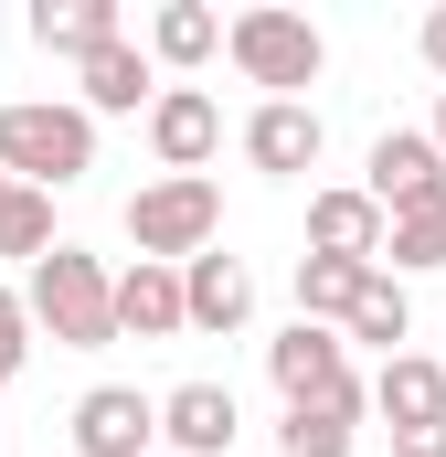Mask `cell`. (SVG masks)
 I'll list each match as a JSON object with an SVG mask.
<instances>
[{
	"instance_id": "1",
	"label": "cell",
	"mask_w": 446,
	"mask_h": 457,
	"mask_svg": "<svg viewBox=\"0 0 446 457\" xmlns=\"http://www.w3.org/2000/svg\"><path fill=\"white\" fill-rule=\"evenodd\" d=\"M96 170V117L75 96H11L0 107V181H32V192H75Z\"/></svg>"
},
{
	"instance_id": "2",
	"label": "cell",
	"mask_w": 446,
	"mask_h": 457,
	"mask_svg": "<svg viewBox=\"0 0 446 457\" xmlns=\"http://www.w3.org/2000/svg\"><path fill=\"white\" fill-rule=\"evenodd\" d=\"M21 298H32V330H54V351H107L117 341V277L86 245H54L21 277Z\"/></svg>"
},
{
	"instance_id": "3",
	"label": "cell",
	"mask_w": 446,
	"mask_h": 457,
	"mask_svg": "<svg viewBox=\"0 0 446 457\" xmlns=\"http://www.w3.org/2000/svg\"><path fill=\"white\" fill-rule=\"evenodd\" d=\"M213 234H223L213 170H160V181L128 192V245H138L149 266H192V255H213Z\"/></svg>"
},
{
	"instance_id": "4",
	"label": "cell",
	"mask_w": 446,
	"mask_h": 457,
	"mask_svg": "<svg viewBox=\"0 0 446 457\" xmlns=\"http://www.w3.org/2000/svg\"><path fill=\"white\" fill-rule=\"evenodd\" d=\"M223 54H234V75H244V86H266V96H298V86H319V64H330L319 21H309V11H277V0L234 11Z\"/></svg>"
},
{
	"instance_id": "5",
	"label": "cell",
	"mask_w": 446,
	"mask_h": 457,
	"mask_svg": "<svg viewBox=\"0 0 446 457\" xmlns=\"http://www.w3.org/2000/svg\"><path fill=\"white\" fill-rule=\"evenodd\" d=\"M266 383L287 394V415H298V404H372V383L351 372V341L319 330V320H287V330L266 341Z\"/></svg>"
},
{
	"instance_id": "6",
	"label": "cell",
	"mask_w": 446,
	"mask_h": 457,
	"mask_svg": "<svg viewBox=\"0 0 446 457\" xmlns=\"http://www.w3.org/2000/svg\"><path fill=\"white\" fill-rule=\"evenodd\" d=\"M361 192H372L393 224L425 213V203H446V149H436V128H383L372 160H361Z\"/></svg>"
},
{
	"instance_id": "7",
	"label": "cell",
	"mask_w": 446,
	"mask_h": 457,
	"mask_svg": "<svg viewBox=\"0 0 446 457\" xmlns=\"http://www.w3.org/2000/svg\"><path fill=\"white\" fill-rule=\"evenodd\" d=\"M75 457H160V394L96 383V394L75 404Z\"/></svg>"
},
{
	"instance_id": "8",
	"label": "cell",
	"mask_w": 446,
	"mask_h": 457,
	"mask_svg": "<svg viewBox=\"0 0 446 457\" xmlns=\"http://www.w3.org/2000/svg\"><path fill=\"white\" fill-rule=\"evenodd\" d=\"M319 149H330V128L309 96H266V107L244 117V160L266 170V181H298V170H319Z\"/></svg>"
},
{
	"instance_id": "9",
	"label": "cell",
	"mask_w": 446,
	"mask_h": 457,
	"mask_svg": "<svg viewBox=\"0 0 446 457\" xmlns=\"http://www.w3.org/2000/svg\"><path fill=\"white\" fill-rule=\"evenodd\" d=\"M244 415H234V383H170L160 394V447L170 457H234Z\"/></svg>"
},
{
	"instance_id": "10",
	"label": "cell",
	"mask_w": 446,
	"mask_h": 457,
	"mask_svg": "<svg viewBox=\"0 0 446 457\" xmlns=\"http://www.w3.org/2000/svg\"><path fill=\"white\" fill-rule=\"evenodd\" d=\"M138 128H149V160H160V170H202L223 149V107L202 86H160V107L138 117Z\"/></svg>"
},
{
	"instance_id": "11",
	"label": "cell",
	"mask_w": 446,
	"mask_h": 457,
	"mask_svg": "<svg viewBox=\"0 0 446 457\" xmlns=\"http://www.w3.org/2000/svg\"><path fill=\"white\" fill-rule=\"evenodd\" d=\"M393 245V213L351 181V192H309V255H351V266H383Z\"/></svg>"
},
{
	"instance_id": "12",
	"label": "cell",
	"mask_w": 446,
	"mask_h": 457,
	"mask_svg": "<svg viewBox=\"0 0 446 457\" xmlns=\"http://www.w3.org/2000/svg\"><path fill=\"white\" fill-rule=\"evenodd\" d=\"M192 330V298H181V266H117V341H181Z\"/></svg>"
},
{
	"instance_id": "13",
	"label": "cell",
	"mask_w": 446,
	"mask_h": 457,
	"mask_svg": "<svg viewBox=\"0 0 446 457\" xmlns=\"http://www.w3.org/2000/svg\"><path fill=\"white\" fill-rule=\"evenodd\" d=\"M75 107H86V117H149V107H160L149 43H107L96 64H75Z\"/></svg>"
},
{
	"instance_id": "14",
	"label": "cell",
	"mask_w": 446,
	"mask_h": 457,
	"mask_svg": "<svg viewBox=\"0 0 446 457\" xmlns=\"http://www.w3.org/2000/svg\"><path fill=\"white\" fill-rule=\"evenodd\" d=\"M372 415L404 436V426H446V361L436 351H393L383 372H372Z\"/></svg>"
},
{
	"instance_id": "15",
	"label": "cell",
	"mask_w": 446,
	"mask_h": 457,
	"mask_svg": "<svg viewBox=\"0 0 446 457\" xmlns=\"http://www.w3.org/2000/svg\"><path fill=\"white\" fill-rule=\"evenodd\" d=\"M32 43L64 64H96L107 43H128V11L117 0H32Z\"/></svg>"
},
{
	"instance_id": "16",
	"label": "cell",
	"mask_w": 446,
	"mask_h": 457,
	"mask_svg": "<svg viewBox=\"0 0 446 457\" xmlns=\"http://www.w3.org/2000/svg\"><path fill=\"white\" fill-rule=\"evenodd\" d=\"M181 298H192V330H223V341H234V330L255 320V266H244V255H192V266H181Z\"/></svg>"
},
{
	"instance_id": "17",
	"label": "cell",
	"mask_w": 446,
	"mask_h": 457,
	"mask_svg": "<svg viewBox=\"0 0 446 457\" xmlns=\"http://www.w3.org/2000/svg\"><path fill=\"white\" fill-rule=\"evenodd\" d=\"M223 11H202V0H160L149 11V64H170V75H192V64H213L223 54Z\"/></svg>"
},
{
	"instance_id": "18",
	"label": "cell",
	"mask_w": 446,
	"mask_h": 457,
	"mask_svg": "<svg viewBox=\"0 0 446 457\" xmlns=\"http://www.w3.org/2000/svg\"><path fill=\"white\" fill-rule=\"evenodd\" d=\"M361 287H372V266H351V255H298V320H319V330H351Z\"/></svg>"
},
{
	"instance_id": "19",
	"label": "cell",
	"mask_w": 446,
	"mask_h": 457,
	"mask_svg": "<svg viewBox=\"0 0 446 457\" xmlns=\"http://www.w3.org/2000/svg\"><path fill=\"white\" fill-rule=\"evenodd\" d=\"M340 341H372L383 361L415 341V298H404V277H393V266H372V287H361V309H351V330H340Z\"/></svg>"
},
{
	"instance_id": "20",
	"label": "cell",
	"mask_w": 446,
	"mask_h": 457,
	"mask_svg": "<svg viewBox=\"0 0 446 457\" xmlns=\"http://www.w3.org/2000/svg\"><path fill=\"white\" fill-rule=\"evenodd\" d=\"M361 447V404H298L277 415V457H351Z\"/></svg>"
},
{
	"instance_id": "21",
	"label": "cell",
	"mask_w": 446,
	"mask_h": 457,
	"mask_svg": "<svg viewBox=\"0 0 446 457\" xmlns=\"http://www.w3.org/2000/svg\"><path fill=\"white\" fill-rule=\"evenodd\" d=\"M64 234H54V192H32V181H0V255H21V266H43Z\"/></svg>"
},
{
	"instance_id": "22",
	"label": "cell",
	"mask_w": 446,
	"mask_h": 457,
	"mask_svg": "<svg viewBox=\"0 0 446 457\" xmlns=\"http://www.w3.org/2000/svg\"><path fill=\"white\" fill-rule=\"evenodd\" d=\"M383 266H393V277H436V266H446V203L404 213V224H393V245H383Z\"/></svg>"
},
{
	"instance_id": "23",
	"label": "cell",
	"mask_w": 446,
	"mask_h": 457,
	"mask_svg": "<svg viewBox=\"0 0 446 457\" xmlns=\"http://www.w3.org/2000/svg\"><path fill=\"white\" fill-rule=\"evenodd\" d=\"M21 361H32V298H21V287L0 277V383H11Z\"/></svg>"
},
{
	"instance_id": "24",
	"label": "cell",
	"mask_w": 446,
	"mask_h": 457,
	"mask_svg": "<svg viewBox=\"0 0 446 457\" xmlns=\"http://www.w3.org/2000/svg\"><path fill=\"white\" fill-rule=\"evenodd\" d=\"M393 457H446V426H404V436H393Z\"/></svg>"
},
{
	"instance_id": "25",
	"label": "cell",
	"mask_w": 446,
	"mask_h": 457,
	"mask_svg": "<svg viewBox=\"0 0 446 457\" xmlns=\"http://www.w3.org/2000/svg\"><path fill=\"white\" fill-rule=\"evenodd\" d=\"M415 43H425V64H436V86H446V0L425 11V32H415Z\"/></svg>"
},
{
	"instance_id": "26",
	"label": "cell",
	"mask_w": 446,
	"mask_h": 457,
	"mask_svg": "<svg viewBox=\"0 0 446 457\" xmlns=\"http://www.w3.org/2000/svg\"><path fill=\"white\" fill-rule=\"evenodd\" d=\"M436 149H446V86H436Z\"/></svg>"
},
{
	"instance_id": "27",
	"label": "cell",
	"mask_w": 446,
	"mask_h": 457,
	"mask_svg": "<svg viewBox=\"0 0 446 457\" xmlns=\"http://www.w3.org/2000/svg\"><path fill=\"white\" fill-rule=\"evenodd\" d=\"M0 436H11V426H0Z\"/></svg>"
},
{
	"instance_id": "28",
	"label": "cell",
	"mask_w": 446,
	"mask_h": 457,
	"mask_svg": "<svg viewBox=\"0 0 446 457\" xmlns=\"http://www.w3.org/2000/svg\"><path fill=\"white\" fill-rule=\"evenodd\" d=\"M160 457H170V447H160Z\"/></svg>"
}]
</instances>
